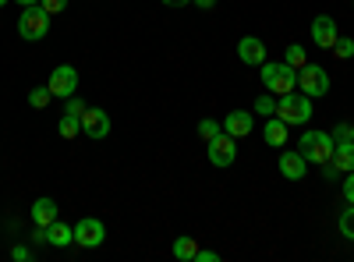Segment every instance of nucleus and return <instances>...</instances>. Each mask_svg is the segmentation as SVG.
Segmentation results:
<instances>
[{"label":"nucleus","instance_id":"nucleus-1","mask_svg":"<svg viewBox=\"0 0 354 262\" xmlns=\"http://www.w3.org/2000/svg\"><path fill=\"white\" fill-rule=\"evenodd\" d=\"M333 149H337V142H333L330 131H305L301 142H298V153H301L308 163H315V167L330 163V160H333Z\"/></svg>","mask_w":354,"mask_h":262},{"label":"nucleus","instance_id":"nucleus-2","mask_svg":"<svg viewBox=\"0 0 354 262\" xmlns=\"http://www.w3.org/2000/svg\"><path fill=\"white\" fill-rule=\"evenodd\" d=\"M262 85L270 89L273 96H287V93H294L298 89V71H294L290 64H277V61H266L262 64Z\"/></svg>","mask_w":354,"mask_h":262},{"label":"nucleus","instance_id":"nucleus-3","mask_svg":"<svg viewBox=\"0 0 354 262\" xmlns=\"http://www.w3.org/2000/svg\"><path fill=\"white\" fill-rule=\"evenodd\" d=\"M277 118L280 121H287V124H308L312 121V96H305V93H287V96H280L277 100Z\"/></svg>","mask_w":354,"mask_h":262},{"label":"nucleus","instance_id":"nucleus-4","mask_svg":"<svg viewBox=\"0 0 354 262\" xmlns=\"http://www.w3.org/2000/svg\"><path fill=\"white\" fill-rule=\"evenodd\" d=\"M46 32H50V15L39 4L25 8L21 18H18V36L28 39V43H39V39H46Z\"/></svg>","mask_w":354,"mask_h":262},{"label":"nucleus","instance_id":"nucleus-5","mask_svg":"<svg viewBox=\"0 0 354 262\" xmlns=\"http://www.w3.org/2000/svg\"><path fill=\"white\" fill-rule=\"evenodd\" d=\"M298 89L305 93V96H326L330 93V75H326V68H319V64H305V68H298Z\"/></svg>","mask_w":354,"mask_h":262},{"label":"nucleus","instance_id":"nucleus-6","mask_svg":"<svg viewBox=\"0 0 354 262\" xmlns=\"http://www.w3.org/2000/svg\"><path fill=\"white\" fill-rule=\"evenodd\" d=\"M205 153H209V163H213V167H230L234 160H238V138L227 135V131H220L216 138L205 142Z\"/></svg>","mask_w":354,"mask_h":262},{"label":"nucleus","instance_id":"nucleus-7","mask_svg":"<svg viewBox=\"0 0 354 262\" xmlns=\"http://www.w3.org/2000/svg\"><path fill=\"white\" fill-rule=\"evenodd\" d=\"M46 85H50L53 100H68V96H75V89H78V71H75L71 64H61V68L50 71Z\"/></svg>","mask_w":354,"mask_h":262},{"label":"nucleus","instance_id":"nucleus-8","mask_svg":"<svg viewBox=\"0 0 354 262\" xmlns=\"http://www.w3.org/2000/svg\"><path fill=\"white\" fill-rule=\"evenodd\" d=\"M103 241H106V227H103V220L85 216V220L75 223V245H82V248H100Z\"/></svg>","mask_w":354,"mask_h":262},{"label":"nucleus","instance_id":"nucleus-9","mask_svg":"<svg viewBox=\"0 0 354 262\" xmlns=\"http://www.w3.org/2000/svg\"><path fill=\"white\" fill-rule=\"evenodd\" d=\"M82 135H88V138H106V135H110V113L100 110V106H88V110L82 113Z\"/></svg>","mask_w":354,"mask_h":262},{"label":"nucleus","instance_id":"nucleus-10","mask_svg":"<svg viewBox=\"0 0 354 262\" xmlns=\"http://www.w3.org/2000/svg\"><path fill=\"white\" fill-rule=\"evenodd\" d=\"M337 21L330 18V15H319L315 21H312V39H315V46L319 50H333V43H337Z\"/></svg>","mask_w":354,"mask_h":262},{"label":"nucleus","instance_id":"nucleus-11","mask_svg":"<svg viewBox=\"0 0 354 262\" xmlns=\"http://www.w3.org/2000/svg\"><path fill=\"white\" fill-rule=\"evenodd\" d=\"M238 61L241 64H252V68H262L266 64V43L259 36H245L238 43Z\"/></svg>","mask_w":354,"mask_h":262},{"label":"nucleus","instance_id":"nucleus-12","mask_svg":"<svg viewBox=\"0 0 354 262\" xmlns=\"http://www.w3.org/2000/svg\"><path fill=\"white\" fill-rule=\"evenodd\" d=\"M277 167H280V174L287 181H305V174H308V160L301 153H280Z\"/></svg>","mask_w":354,"mask_h":262},{"label":"nucleus","instance_id":"nucleus-13","mask_svg":"<svg viewBox=\"0 0 354 262\" xmlns=\"http://www.w3.org/2000/svg\"><path fill=\"white\" fill-rule=\"evenodd\" d=\"M252 128H255V118H252L248 110H230L227 118H223V131H227V135H234V138L252 135Z\"/></svg>","mask_w":354,"mask_h":262},{"label":"nucleus","instance_id":"nucleus-14","mask_svg":"<svg viewBox=\"0 0 354 262\" xmlns=\"http://www.w3.org/2000/svg\"><path fill=\"white\" fill-rule=\"evenodd\" d=\"M287 135H290V124H287V121H280L277 113L262 124V138H266V145H273V149H280V145L287 142Z\"/></svg>","mask_w":354,"mask_h":262},{"label":"nucleus","instance_id":"nucleus-15","mask_svg":"<svg viewBox=\"0 0 354 262\" xmlns=\"http://www.w3.org/2000/svg\"><path fill=\"white\" fill-rule=\"evenodd\" d=\"M46 245H53V248H68V245H75V227L61 223V216H57V220L46 227Z\"/></svg>","mask_w":354,"mask_h":262},{"label":"nucleus","instance_id":"nucleus-16","mask_svg":"<svg viewBox=\"0 0 354 262\" xmlns=\"http://www.w3.org/2000/svg\"><path fill=\"white\" fill-rule=\"evenodd\" d=\"M57 220V202L53 198H36L32 202V223L36 227H50Z\"/></svg>","mask_w":354,"mask_h":262},{"label":"nucleus","instance_id":"nucleus-17","mask_svg":"<svg viewBox=\"0 0 354 262\" xmlns=\"http://www.w3.org/2000/svg\"><path fill=\"white\" fill-rule=\"evenodd\" d=\"M333 167L340 174L354 170V142H337V149H333Z\"/></svg>","mask_w":354,"mask_h":262},{"label":"nucleus","instance_id":"nucleus-18","mask_svg":"<svg viewBox=\"0 0 354 262\" xmlns=\"http://www.w3.org/2000/svg\"><path fill=\"white\" fill-rule=\"evenodd\" d=\"M174 255L181 259V262H195V255H198L195 238H177V241H174Z\"/></svg>","mask_w":354,"mask_h":262},{"label":"nucleus","instance_id":"nucleus-19","mask_svg":"<svg viewBox=\"0 0 354 262\" xmlns=\"http://www.w3.org/2000/svg\"><path fill=\"white\" fill-rule=\"evenodd\" d=\"M57 135H61V138H75V135H82V118H71V113H64V118L57 121Z\"/></svg>","mask_w":354,"mask_h":262},{"label":"nucleus","instance_id":"nucleus-20","mask_svg":"<svg viewBox=\"0 0 354 262\" xmlns=\"http://www.w3.org/2000/svg\"><path fill=\"white\" fill-rule=\"evenodd\" d=\"M50 100H53L50 85H36V89L28 93V106H32V110H43V106H50Z\"/></svg>","mask_w":354,"mask_h":262},{"label":"nucleus","instance_id":"nucleus-21","mask_svg":"<svg viewBox=\"0 0 354 262\" xmlns=\"http://www.w3.org/2000/svg\"><path fill=\"white\" fill-rule=\"evenodd\" d=\"M283 64H290L294 71L305 68V64H308V53H305V46H287V53H283Z\"/></svg>","mask_w":354,"mask_h":262},{"label":"nucleus","instance_id":"nucleus-22","mask_svg":"<svg viewBox=\"0 0 354 262\" xmlns=\"http://www.w3.org/2000/svg\"><path fill=\"white\" fill-rule=\"evenodd\" d=\"M220 131H223V121H213V118H202L198 121V138H205V142L216 138Z\"/></svg>","mask_w":354,"mask_h":262},{"label":"nucleus","instance_id":"nucleus-23","mask_svg":"<svg viewBox=\"0 0 354 262\" xmlns=\"http://www.w3.org/2000/svg\"><path fill=\"white\" fill-rule=\"evenodd\" d=\"M337 227H340V234H344L347 241H354V202H351V209L340 213V223H337Z\"/></svg>","mask_w":354,"mask_h":262},{"label":"nucleus","instance_id":"nucleus-24","mask_svg":"<svg viewBox=\"0 0 354 262\" xmlns=\"http://www.w3.org/2000/svg\"><path fill=\"white\" fill-rule=\"evenodd\" d=\"M333 53L340 57V61H351V57H354V39H344V36H337V43H333Z\"/></svg>","mask_w":354,"mask_h":262},{"label":"nucleus","instance_id":"nucleus-25","mask_svg":"<svg viewBox=\"0 0 354 262\" xmlns=\"http://www.w3.org/2000/svg\"><path fill=\"white\" fill-rule=\"evenodd\" d=\"M255 113H262V118H273V113H277V100H273V96H259V100H255Z\"/></svg>","mask_w":354,"mask_h":262},{"label":"nucleus","instance_id":"nucleus-26","mask_svg":"<svg viewBox=\"0 0 354 262\" xmlns=\"http://www.w3.org/2000/svg\"><path fill=\"white\" fill-rule=\"evenodd\" d=\"M85 110H88V106H85L78 96H68V100H64V113H71V118H82Z\"/></svg>","mask_w":354,"mask_h":262},{"label":"nucleus","instance_id":"nucleus-27","mask_svg":"<svg viewBox=\"0 0 354 262\" xmlns=\"http://www.w3.org/2000/svg\"><path fill=\"white\" fill-rule=\"evenodd\" d=\"M39 8H43V11L53 18V15H61V11L68 8V0H39Z\"/></svg>","mask_w":354,"mask_h":262},{"label":"nucleus","instance_id":"nucleus-28","mask_svg":"<svg viewBox=\"0 0 354 262\" xmlns=\"http://www.w3.org/2000/svg\"><path fill=\"white\" fill-rule=\"evenodd\" d=\"M344 198H347V202H354V170H347V174H344Z\"/></svg>","mask_w":354,"mask_h":262},{"label":"nucleus","instance_id":"nucleus-29","mask_svg":"<svg viewBox=\"0 0 354 262\" xmlns=\"http://www.w3.org/2000/svg\"><path fill=\"white\" fill-rule=\"evenodd\" d=\"M330 135H333V142H351V124H337Z\"/></svg>","mask_w":354,"mask_h":262},{"label":"nucleus","instance_id":"nucleus-30","mask_svg":"<svg viewBox=\"0 0 354 262\" xmlns=\"http://www.w3.org/2000/svg\"><path fill=\"white\" fill-rule=\"evenodd\" d=\"M11 259H15V262H28V259H32V252H28L25 245H15V248H11Z\"/></svg>","mask_w":354,"mask_h":262},{"label":"nucleus","instance_id":"nucleus-31","mask_svg":"<svg viewBox=\"0 0 354 262\" xmlns=\"http://www.w3.org/2000/svg\"><path fill=\"white\" fill-rule=\"evenodd\" d=\"M195 262H220V255H216V252H209V248H198Z\"/></svg>","mask_w":354,"mask_h":262},{"label":"nucleus","instance_id":"nucleus-32","mask_svg":"<svg viewBox=\"0 0 354 262\" xmlns=\"http://www.w3.org/2000/svg\"><path fill=\"white\" fill-rule=\"evenodd\" d=\"M192 4H195L198 11H209V8H216V0H192Z\"/></svg>","mask_w":354,"mask_h":262},{"label":"nucleus","instance_id":"nucleus-33","mask_svg":"<svg viewBox=\"0 0 354 262\" xmlns=\"http://www.w3.org/2000/svg\"><path fill=\"white\" fill-rule=\"evenodd\" d=\"M163 4H167V8H177V11H181V8H188V4H192V0H163Z\"/></svg>","mask_w":354,"mask_h":262},{"label":"nucleus","instance_id":"nucleus-34","mask_svg":"<svg viewBox=\"0 0 354 262\" xmlns=\"http://www.w3.org/2000/svg\"><path fill=\"white\" fill-rule=\"evenodd\" d=\"M15 4H21V8H32V4H39V0H15Z\"/></svg>","mask_w":354,"mask_h":262},{"label":"nucleus","instance_id":"nucleus-35","mask_svg":"<svg viewBox=\"0 0 354 262\" xmlns=\"http://www.w3.org/2000/svg\"><path fill=\"white\" fill-rule=\"evenodd\" d=\"M351 142H354V124H351Z\"/></svg>","mask_w":354,"mask_h":262},{"label":"nucleus","instance_id":"nucleus-36","mask_svg":"<svg viewBox=\"0 0 354 262\" xmlns=\"http://www.w3.org/2000/svg\"><path fill=\"white\" fill-rule=\"evenodd\" d=\"M4 4H8V0H0V8H4Z\"/></svg>","mask_w":354,"mask_h":262}]
</instances>
